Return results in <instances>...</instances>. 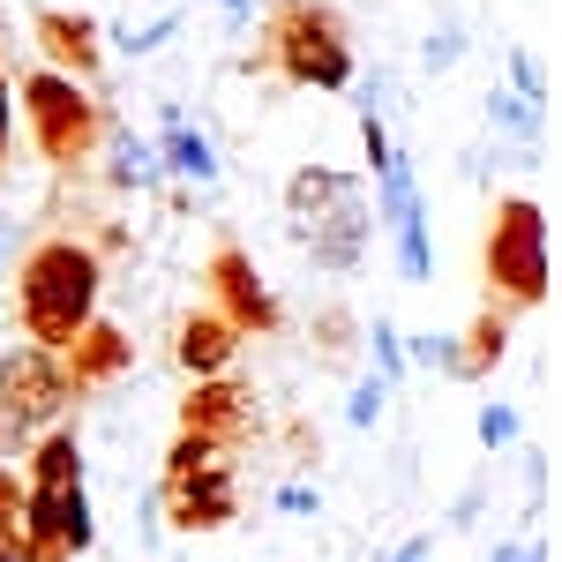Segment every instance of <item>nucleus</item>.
Returning <instances> with one entry per match:
<instances>
[{
	"label": "nucleus",
	"instance_id": "nucleus-23",
	"mask_svg": "<svg viewBox=\"0 0 562 562\" xmlns=\"http://www.w3.org/2000/svg\"><path fill=\"white\" fill-rule=\"evenodd\" d=\"M225 450L217 442H203V435H173V450H166V480H188V473H203V465H217Z\"/></svg>",
	"mask_w": 562,
	"mask_h": 562
},
{
	"label": "nucleus",
	"instance_id": "nucleus-24",
	"mask_svg": "<svg viewBox=\"0 0 562 562\" xmlns=\"http://www.w3.org/2000/svg\"><path fill=\"white\" fill-rule=\"evenodd\" d=\"M360 150H368V173H383L390 158H397V143L383 128V105H368V98H360Z\"/></svg>",
	"mask_w": 562,
	"mask_h": 562
},
{
	"label": "nucleus",
	"instance_id": "nucleus-29",
	"mask_svg": "<svg viewBox=\"0 0 562 562\" xmlns=\"http://www.w3.org/2000/svg\"><path fill=\"white\" fill-rule=\"evenodd\" d=\"M315 330H323V352H330V360H338V352L352 346V330H360V323H352L346 307H323V323H315Z\"/></svg>",
	"mask_w": 562,
	"mask_h": 562
},
{
	"label": "nucleus",
	"instance_id": "nucleus-30",
	"mask_svg": "<svg viewBox=\"0 0 562 562\" xmlns=\"http://www.w3.org/2000/svg\"><path fill=\"white\" fill-rule=\"evenodd\" d=\"M278 510H293V518H315V510H323V495H315L307 480H285V487H278Z\"/></svg>",
	"mask_w": 562,
	"mask_h": 562
},
{
	"label": "nucleus",
	"instance_id": "nucleus-26",
	"mask_svg": "<svg viewBox=\"0 0 562 562\" xmlns=\"http://www.w3.org/2000/svg\"><path fill=\"white\" fill-rule=\"evenodd\" d=\"M383 405H390V383H383V375H368V383L352 390L346 420H352V428H375V420H383Z\"/></svg>",
	"mask_w": 562,
	"mask_h": 562
},
{
	"label": "nucleus",
	"instance_id": "nucleus-4",
	"mask_svg": "<svg viewBox=\"0 0 562 562\" xmlns=\"http://www.w3.org/2000/svg\"><path fill=\"white\" fill-rule=\"evenodd\" d=\"M23 121H31V143H38L45 166H60V173H76L83 158H98V143H105V105H98V90L76 83V76H23Z\"/></svg>",
	"mask_w": 562,
	"mask_h": 562
},
{
	"label": "nucleus",
	"instance_id": "nucleus-6",
	"mask_svg": "<svg viewBox=\"0 0 562 562\" xmlns=\"http://www.w3.org/2000/svg\"><path fill=\"white\" fill-rule=\"evenodd\" d=\"M211 293H217V315L240 330V338H270L285 315H278V301H270V285L256 278V262H248V248L240 240H217L211 256Z\"/></svg>",
	"mask_w": 562,
	"mask_h": 562
},
{
	"label": "nucleus",
	"instance_id": "nucleus-16",
	"mask_svg": "<svg viewBox=\"0 0 562 562\" xmlns=\"http://www.w3.org/2000/svg\"><path fill=\"white\" fill-rule=\"evenodd\" d=\"M23 487H83V442H76V428H45V442L31 450V473H23Z\"/></svg>",
	"mask_w": 562,
	"mask_h": 562
},
{
	"label": "nucleus",
	"instance_id": "nucleus-28",
	"mask_svg": "<svg viewBox=\"0 0 562 562\" xmlns=\"http://www.w3.org/2000/svg\"><path fill=\"white\" fill-rule=\"evenodd\" d=\"M480 510H487V480H465V487H458V503H450V532H473Z\"/></svg>",
	"mask_w": 562,
	"mask_h": 562
},
{
	"label": "nucleus",
	"instance_id": "nucleus-1",
	"mask_svg": "<svg viewBox=\"0 0 562 562\" xmlns=\"http://www.w3.org/2000/svg\"><path fill=\"white\" fill-rule=\"evenodd\" d=\"M98 293H105V262L76 233H45L15 262V323L38 352H68L98 323Z\"/></svg>",
	"mask_w": 562,
	"mask_h": 562
},
{
	"label": "nucleus",
	"instance_id": "nucleus-35",
	"mask_svg": "<svg viewBox=\"0 0 562 562\" xmlns=\"http://www.w3.org/2000/svg\"><path fill=\"white\" fill-rule=\"evenodd\" d=\"M217 8H225V31H233V38H240V31H248V15H256V0H217Z\"/></svg>",
	"mask_w": 562,
	"mask_h": 562
},
{
	"label": "nucleus",
	"instance_id": "nucleus-34",
	"mask_svg": "<svg viewBox=\"0 0 562 562\" xmlns=\"http://www.w3.org/2000/svg\"><path fill=\"white\" fill-rule=\"evenodd\" d=\"M23 510V480H15V465H0V518H15Z\"/></svg>",
	"mask_w": 562,
	"mask_h": 562
},
{
	"label": "nucleus",
	"instance_id": "nucleus-8",
	"mask_svg": "<svg viewBox=\"0 0 562 562\" xmlns=\"http://www.w3.org/2000/svg\"><path fill=\"white\" fill-rule=\"evenodd\" d=\"M158 510L180 525V532H225L240 518V480H233V458H217L188 480H158Z\"/></svg>",
	"mask_w": 562,
	"mask_h": 562
},
{
	"label": "nucleus",
	"instance_id": "nucleus-3",
	"mask_svg": "<svg viewBox=\"0 0 562 562\" xmlns=\"http://www.w3.org/2000/svg\"><path fill=\"white\" fill-rule=\"evenodd\" d=\"M270 60L301 90H352V38L330 0H278L270 8Z\"/></svg>",
	"mask_w": 562,
	"mask_h": 562
},
{
	"label": "nucleus",
	"instance_id": "nucleus-19",
	"mask_svg": "<svg viewBox=\"0 0 562 562\" xmlns=\"http://www.w3.org/2000/svg\"><path fill=\"white\" fill-rule=\"evenodd\" d=\"M405 360H413V368H435V375H458V383H465V346H458V338H442V330H420V338H405Z\"/></svg>",
	"mask_w": 562,
	"mask_h": 562
},
{
	"label": "nucleus",
	"instance_id": "nucleus-18",
	"mask_svg": "<svg viewBox=\"0 0 562 562\" xmlns=\"http://www.w3.org/2000/svg\"><path fill=\"white\" fill-rule=\"evenodd\" d=\"M390 256H397V278H405V285H428V278H435L428 217H405V225H390Z\"/></svg>",
	"mask_w": 562,
	"mask_h": 562
},
{
	"label": "nucleus",
	"instance_id": "nucleus-17",
	"mask_svg": "<svg viewBox=\"0 0 562 562\" xmlns=\"http://www.w3.org/2000/svg\"><path fill=\"white\" fill-rule=\"evenodd\" d=\"M458 346H465V383H487V375H495V360L510 352V307H480L473 330H465Z\"/></svg>",
	"mask_w": 562,
	"mask_h": 562
},
{
	"label": "nucleus",
	"instance_id": "nucleus-7",
	"mask_svg": "<svg viewBox=\"0 0 562 562\" xmlns=\"http://www.w3.org/2000/svg\"><path fill=\"white\" fill-rule=\"evenodd\" d=\"M256 428H262L256 390L233 383V375H211V383H195L188 397H180V435H203V442H217V450H240Z\"/></svg>",
	"mask_w": 562,
	"mask_h": 562
},
{
	"label": "nucleus",
	"instance_id": "nucleus-13",
	"mask_svg": "<svg viewBox=\"0 0 562 562\" xmlns=\"http://www.w3.org/2000/svg\"><path fill=\"white\" fill-rule=\"evenodd\" d=\"M158 158H166V173H180V180H195V188H217V143L203 128H188L180 121V105H166V121H158Z\"/></svg>",
	"mask_w": 562,
	"mask_h": 562
},
{
	"label": "nucleus",
	"instance_id": "nucleus-11",
	"mask_svg": "<svg viewBox=\"0 0 562 562\" xmlns=\"http://www.w3.org/2000/svg\"><path fill=\"white\" fill-rule=\"evenodd\" d=\"M173 360L188 368V375H195V383H211V375H225V368L240 360V330H233L217 307H195V315H180Z\"/></svg>",
	"mask_w": 562,
	"mask_h": 562
},
{
	"label": "nucleus",
	"instance_id": "nucleus-31",
	"mask_svg": "<svg viewBox=\"0 0 562 562\" xmlns=\"http://www.w3.org/2000/svg\"><path fill=\"white\" fill-rule=\"evenodd\" d=\"M8 135H15V83H8V60H0V166H8Z\"/></svg>",
	"mask_w": 562,
	"mask_h": 562
},
{
	"label": "nucleus",
	"instance_id": "nucleus-25",
	"mask_svg": "<svg viewBox=\"0 0 562 562\" xmlns=\"http://www.w3.org/2000/svg\"><path fill=\"white\" fill-rule=\"evenodd\" d=\"M510 90H518V98H532V105H548V68H540V53L510 45Z\"/></svg>",
	"mask_w": 562,
	"mask_h": 562
},
{
	"label": "nucleus",
	"instance_id": "nucleus-32",
	"mask_svg": "<svg viewBox=\"0 0 562 562\" xmlns=\"http://www.w3.org/2000/svg\"><path fill=\"white\" fill-rule=\"evenodd\" d=\"M0 562H31V540H23L15 518H0Z\"/></svg>",
	"mask_w": 562,
	"mask_h": 562
},
{
	"label": "nucleus",
	"instance_id": "nucleus-2",
	"mask_svg": "<svg viewBox=\"0 0 562 562\" xmlns=\"http://www.w3.org/2000/svg\"><path fill=\"white\" fill-rule=\"evenodd\" d=\"M487 307H540L548 301V217L532 195H503L480 240Z\"/></svg>",
	"mask_w": 562,
	"mask_h": 562
},
{
	"label": "nucleus",
	"instance_id": "nucleus-15",
	"mask_svg": "<svg viewBox=\"0 0 562 562\" xmlns=\"http://www.w3.org/2000/svg\"><path fill=\"white\" fill-rule=\"evenodd\" d=\"M113 135V166H105V180L121 188V195H158L166 188V158H158V143L135 128H105Z\"/></svg>",
	"mask_w": 562,
	"mask_h": 562
},
{
	"label": "nucleus",
	"instance_id": "nucleus-36",
	"mask_svg": "<svg viewBox=\"0 0 562 562\" xmlns=\"http://www.w3.org/2000/svg\"><path fill=\"white\" fill-rule=\"evenodd\" d=\"M525 555V540H495V548H487V562H518Z\"/></svg>",
	"mask_w": 562,
	"mask_h": 562
},
{
	"label": "nucleus",
	"instance_id": "nucleus-37",
	"mask_svg": "<svg viewBox=\"0 0 562 562\" xmlns=\"http://www.w3.org/2000/svg\"><path fill=\"white\" fill-rule=\"evenodd\" d=\"M0 450H8V420H0Z\"/></svg>",
	"mask_w": 562,
	"mask_h": 562
},
{
	"label": "nucleus",
	"instance_id": "nucleus-33",
	"mask_svg": "<svg viewBox=\"0 0 562 562\" xmlns=\"http://www.w3.org/2000/svg\"><path fill=\"white\" fill-rule=\"evenodd\" d=\"M428 555H435V532H413V540H397L383 562H428Z\"/></svg>",
	"mask_w": 562,
	"mask_h": 562
},
{
	"label": "nucleus",
	"instance_id": "nucleus-9",
	"mask_svg": "<svg viewBox=\"0 0 562 562\" xmlns=\"http://www.w3.org/2000/svg\"><path fill=\"white\" fill-rule=\"evenodd\" d=\"M368 233H375V211H368V195L338 203V211L315 217V225H293V240H301L307 256H315V270H330V278L360 270V256H368Z\"/></svg>",
	"mask_w": 562,
	"mask_h": 562
},
{
	"label": "nucleus",
	"instance_id": "nucleus-27",
	"mask_svg": "<svg viewBox=\"0 0 562 562\" xmlns=\"http://www.w3.org/2000/svg\"><path fill=\"white\" fill-rule=\"evenodd\" d=\"M173 31H180V8H166L158 23H143V31H128V38H121V53H135V60H143V53H158V45L173 38Z\"/></svg>",
	"mask_w": 562,
	"mask_h": 562
},
{
	"label": "nucleus",
	"instance_id": "nucleus-5",
	"mask_svg": "<svg viewBox=\"0 0 562 562\" xmlns=\"http://www.w3.org/2000/svg\"><path fill=\"white\" fill-rule=\"evenodd\" d=\"M68 405H76V390H68L60 352H38V346L0 352V420H8V450L31 442V435H45Z\"/></svg>",
	"mask_w": 562,
	"mask_h": 562
},
{
	"label": "nucleus",
	"instance_id": "nucleus-14",
	"mask_svg": "<svg viewBox=\"0 0 562 562\" xmlns=\"http://www.w3.org/2000/svg\"><path fill=\"white\" fill-rule=\"evenodd\" d=\"M352 195H368L352 173H330V166H301V173L285 180V211H293V225H315V217H330L338 203H352Z\"/></svg>",
	"mask_w": 562,
	"mask_h": 562
},
{
	"label": "nucleus",
	"instance_id": "nucleus-21",
	"mask_svg": "<svg viewBox=\"0 0 562 562\" xmlns=\"http://www.w3.org/2000/svg\"><path fill=\"white\" fill-rule=\"evenodd\" d=\"M420 60H428V76H450L458 60H465V23L458 15H435L428 45H420Z\"/></svg>",
	"mask_w": 562,
	"mask_h": 562
},
{
	"label": "nucleus",
	"instance_id": "nucleus-12",
	"mask_svg": "<svg viewBox=\"0 0 562 562\" xmlns=\"http://www.w3.org/2000/svg\"><path fill=\"white\" fill-rule=\"evenodd\" d=\"M128 360H135V338H128V330H113V323H90L83 338L60 352V368H68V390L113 383V375H128Z\"/></svg>",
	"mask_w": 562,
	"mask_h": 562
},
{
	"label": "nucleus",
	"instance_id": "nucleus-10",
	"mask_svg": "<svg viewBox=\"0 0 562 562\" xmlns=\"http://www.w3.org/2000/svg\"><path fill=\"white\" fill-rule=\"evenodd\" d=\"M38 53L53 76H76V83H98V68H105V38L76 8H38Z\"/></svg>",
	"mask_w": 562,
	"mask_h": 562
},
{
	"label": "nucleus",
	"instance_id": "nucleus-22",
	"mask_svg": "<svg viewBox=\"0 0 562 562\" xmlns=\"http://www.w3.org/2000/svg\"><path fill=\"white\" fill-rule=\"evenodd\" d=\"M368 346H375V375L397 390V375H405V330L390 323L383 307H375V323H368Z\"/></svg>",
	"mask_w": 562,
	"mask_h": 562
},
{
	"label": "nucleus",
	"instance_id": "nucleus-20",
	"mask_svg": "<svg viewBox=\"0 0 562 562\" xmlns=\"http://www.w3.org/2000/svg\"><path fill=\"white\" fill-rule=\"evenodd\" d=\"M473 435H480V450H487V458H503V450H518V442H525V420H518V405H480Z\"/></svg>",
	"mask_w": 562,
	"mask_h": 562
}]
</instances>
